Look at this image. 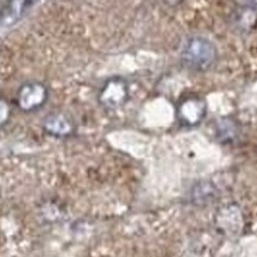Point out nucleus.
Masks as SVG:
<instances>
[{"label":"nucleus","instance_id":"1","mask_svg":"<svg viewBox=\"0 0 257 257\" xmlns=\"http://www.w3.org/2000/svg\"><path fill=\"white\" fill-rule=\"evenodd\" d=\"M182 63L193 72L204 73L212 69L218 61V49L205 37H193L182 50Z\"/></svg>","mask_w":257,"mask_h":257},{"label":"nucleus","instance_id":"2","mask_svg":"<svg viewBox=\"0 0 257 257\" xmlns=\"http://www.w3.org/2000/svg\"><path fill=\"white\" fill-rule=\"evenodd\" d=\"M207 102L201 95L187 94L180 99L176 105V119L185 127H195L206 118Z\"/></svg>","mask_w":257,"mask_h":257},{"label":"nucleus","instance_id":"3","mask_svg":"<svg viewBox=\"0 0 257 257\" xmlns=\"http://www.w3.org/2000/svg\"><path fill=\"white\" fill-rule=\"evenodd\" d=\"M130 96L127 82L121 78L108 79L104 83L98 99L102 107L106 110H117L126 104Z\"/></svg>","mask_w":257,"mask_h":257},{"label":"nucleus","instance_id":"4","mask_svg":"<svg viewBox=\"0 0 257 257\" xmlns=\"http://www.w3.org/2000/svg\"><path fill=\"white\" fill-rule=\"evenodd\" d=\"M48 100V89L43 83H25L18 91L17 101L22 111L32 112L41 108Z\"/></svg>","mask_w":257,"mask_h":257},{"label":"nucleus","instance_id":"5","mask_svg":"<svg viewBox=\"0 0 257 257\" xmlns=\"http://www.w3.org/2000/svg\"><path fill=\"white\" fill-rule=\"evenodd\" d=\"M214 224L224 232H234L242 227L243 217L240 208L237 205H225L218 208L214 216Z\"/></svg>","mask_w":257,"mask_h":257},{"label":"nucleus","instance_id":"6","mask_svg":"<svg viewBox=\"0 0 257 257\" xmlns=\"http://www.w3.org/2000/svg\"><path fill=\"white\" fill-rule=\"evenodd\" d=\"M43 128L47 134L55 137L72 136L75 125L70 118L63 113H51L43 121Z\"/></svg>","mask_w":257,"mask_h":257},{"label":"nucleus","instance_id":"7","mask_svg":"<svg viewBox=\"0 0 257 257\" xmlns=\"http://www.w3.org/2000/svg\"><path fill=\"white\" fill-rule=\"evenodd\" d=\"M214 131H216V137L220 143L231 144L239 137L240 126L237 119L226 115V117H221L217 120Z\"/></svg>","mask_w":257,"mask_h":257},{"label":"nucleus","instance_id":"8","mask_svg":"<svg viewBox=\"0 0 257 257\" xmlns=\"http://www.w3.org/2000/svg\"><path fill=\"white\" fill-rule=\"evenodd\" d=\"M218 189L210 181H200L192 189V199L195 204H208L217 197Z\"/></svg>","mask_w":257,"mask_h":257},{"label":"nucleus","instance_id":"9","mask_svg":"<svg viewBox=\"0 0 257 257\" xmlns=\"http://www.w3.org/2000/svg\"><path fill=\"white\" fill-rule=\"evenodd\" d=\"M9 117V107L4 102L0 101V124L4 123Z\"/></svg>","mask_w":257,"mask_h":257},{"label":"nucleus","instance_id":"10","mask_svg":"<svg viewBox=\"0 0 257 257\" xmlns=\"http://www.w3.org/2000/svg\"><path fill=\"white\" fill-rule=\"evenodd\" d=\"M185 0H165V3L170 8H175V6H178L181 4V3H184Z\"/></svg>","mask_w":257,"mask_h":257},{"label":"nucleus","instance_id":"11","mask_svg":"<svg viewBox=\"0 0 257 257\" xmlns=\"http://www.w3.org/2000/svg\"><path fill=\"white\" fill-rule=\"evenodd\" d=\"M242 2L246 5V8H250V9L257 8V0H242Z\"/></svg>","mask_w":257,"mask_h":257}]
</instances>
